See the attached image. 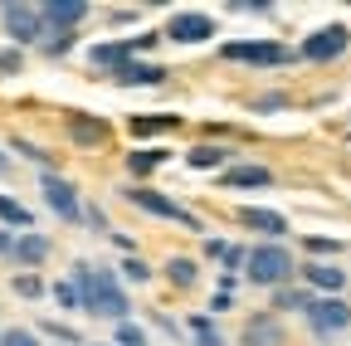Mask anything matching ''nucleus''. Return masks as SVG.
<instances>
[{
  "mask_svg": "<svg viewBox=\"0 0 351 346\" xmlns=\"http://www.w3.org/2000/svg\"><path fill=\"white\" fill-rule=\"evenodd\" d=\"M73 293H78V308L83 312H93V317H112V322H127L132 312V302L117 283V273L108 269H93V264H73Z\"/></svg>",
  "mask_w": 351,
  "mask_h": 346,
  "instance_id": "obj_1",
  "label": "nucleus"
},
{
  "mask_svg": "<svg viewBox=\"0 0 351 346\" xmlns=\"http://www.w3.org/2000/svg\"><path fill=\"white\" fill-rule=\"evenodd\" d=\"M244 273H249V283H258V288H283V283L293 278V254L278 249V244H258V249H249V258H244Z\"/></svg>",
  "mask_w": 351,
  "mask_h": 346,
  "instance_id": "obj_2",
  "label": "nucleus"
},
{
  "mask_svg": "<svg viewBox=\"0 0 351 346\" xmlns=\"http://www.w3.org/2000/svg\"><path fill=\"white\" fill-rule=\"evenodd\" d=\"M39 190H44V205H49L59 220H69V225H78V220H83L78 186H73V181H64L59 171H39Z\"/></svg>",
  "mask_w": 351,
  "mask_h": 346,
  "instance_id": "obj_3",
  "label": "nucleus"
},
{
  "mask_svg": "<svg viewBox=\"0 0 351 346\" xmlns=\"http://www.w3.org/2000/svg\"><path fill=\"white\" fill-rule=\"evenodd\" d=\"M225 59L230 64H254V69H278L293 59V49H283L278 39H234L225 45Z\"/></svg>",
  "mask_w": 351,
  "mask_h": 346,
  "instance_id": "obj_4",
  "label": "nucleus"
},
{
  "mask_svg": "<svg viewBox=\"0 0 351 346\" xmlns=\"http://www.w3.org/2000/svg\"><path fill=\"white\" fill-rule=\"evenodd\" d=\"M0 25H5V34H10V49L44 45V20H39V5H0Z\"/></svg>",
  "mask_w": 351,
  "mask_h": 346,
  "instance_id": "obj_5",
  "label": "nucleus"
},
{
  "mask_svg": "<svg viewBox=\"0 0 351 346\" xmlns=\"http://www.w3.org/2000/svg\"><path fill=\"white\" fill-rule=\"evenodd\" d=\"M132 205H137V210H147V214H156V220H181V225H191L195 234L205 230L200 220H195V214L191 210H181V205H176L171 195H161V190H147V186H132V190H122Z\"/></svg>",
  "mask_w": 351,
  "mask_h": 346,
  "instance_id": "obj_6",
  "label": "nucleus"
},
{
  "mask_svg": "<svg viewBox=\"0 0 351 346\" xmlns=\"http://www.w3.org/2000/svg\"><path fill=\"white\" fill-rule=\"evenodd\" d=\"M302 317H307V327H313L317 336H332V332H346L351 327V308L341 297H313L302 308Z\"/></svg>",
  "mask_w": 351,
  "mask_h": 346,
  "instance_id": "obj_7",
  "label": "nucleus"
},
{
  "mask_svg": "<svg viewBox=\"0 0 351 346\" xmlns=\"http://www.w3.org/2000/svg\"><path fill=\"white\" fill-rule=\"evenodd\" d=\"M351 45V29L346 25H322L302 39V59H313V64H327V59H341Z\"/></svg>",
  "mask_w": 351,
  "mask_h": 346,
  "instance_id": "obj_8",
  "label": "nucleus"
},
{
  "mask_svg": "<svg viewBox=\"0 0 351 346\" xmlns=\"http://www.w3.org/2000/svg\"><path fill=\"white\" fill-rule=\"evenodd\" d=\"M166 39H171V45H210V39H215V20L200 15V10H181V15L166 20Z\"/></svg>",
  "mask_w": 351,
  "mask_h": 346,
  "instance_id": "obj_9",
  "label": "nucleus"
},
{
  "mask_svg": "<svg viewBox=\"0 0 351 346\" xmlns=\"http://www.w3.org/2000/svg\"><path fill=\"white\" fill-rule=\"evenodd\" d=\"M39 20H44V29H59V34H73L83 20H88V0H44L39 5Z\"/></svg>",
  "mask_w": 351,
  "mask_h": 346,
  "instance_id": "obj_10",
  "label": "nucleus"
},
{
  "mask_svg": "<svg viewBox=\"0 0 351 346\" xmlns=\"http://www.w3.org/2000/svg\"><path fill=\"white\" fill-rule=\"evenodd\" d=\"M108 78L117 83V88H161V83H166V69H161V64H147V59H127V64H117Z\"/></svg>",
  "mask_w": 351,
  "mask_h": 346,
  "instance_id": "obj_11",
  "label": "nucleus"
},
{
  "mask_svg": "<svg viewBox=\"0 0 351 346\" xmlns=\"http://www.w3.org/2000/svg\"><path fill=\"white\" fill-rule=\"evenodd\" d=\"M152 39H156V34H132V39H112V45H93V49H88V59H93L98 69H108V73H112V69H117V64H127L132 54H142Z\"/></svg>",
  "mask_w": 351,
  "mask_h": 346,
  "instance_id": "obj_12",
  "label": "nucleus"
},
{
  "mask_svg": "<svg viewBox=\"0 0 351 346\" xmlns=\"http://www.w3.org/2000/svg\"><path fill=\"white\" fill-rule=\"evenodd\" d=\"M239 346H288V332H283L278 312H254L239 332Z\"/></svg>",
  "mask_w": 351,
  "mask_h": 346,
  "instance_id": "obj_13",
  "label": "nucleus"
},
{
  "mask_svg": "<svg viewBox=\"0 0 351 346\" xmlns=\"http://www.w3.org/2000/svg\"><path fill=\"white\" fill-rule=\"evenodd\" d=\"M108 137H112V127H108L103 117H88V112H83V117H78V112L69 117V142H78L83 151H93V147H103Z\"/></svg>",
  "mask_w": 351,
  "mask_h": 346,
  "instance_id": "obj_14",
  "label": "nucleus"
},
{
  "mask_svg": "<svg viewBox=\"0 0 351 346\" xmlns=\"http://www.w3.org/2000/svg\"><path fill=\"white\" fill-rule=\"evenodd\" d=\"M234 220L244 225V230H258V234H269V239H278L283 230H288V220L278 210H263V205H239V214Z\"/></svg>",
  "mask_w": 351,
  "mask_h": 346,
  "instance_id": "obj_15",
  "label": "nucleus"
},
{
  "mask_svg": "<svg viewBox=\"0 0 351 346\" xmlns=\"http://www.w3.org/2000/svg\"><path fill=\"white\" fill-rule=\"evenodd\" d=\"M15 264H25V269H39L44 264V258H49V239H44V234H34V230H25L20 239H15Z\"/></svg>",
  "mask_w": 351,
  "mask_h": 346,
  "instance_id": "obj_16",
  "label": "nucleus"
},
{
  "mask_svg": "<svg viewBox=\"0 0 351 346\" xmlns=\"http://www.w3.org/2000/svg\"><path fill=\"white\" fill-rule=\"evenodd\" d=\"M269 181H274V171H269V166H230V171H225V186H230V190L269 186Z\"/></svg>",
  "mask_w": 351,
  "mask_h": 346,
  "instance_id": "obj_17",
  "label": "nucleus"
},
{
  "mask_svg": "<svg viewBox=\"0 0 351 346\" xmlns=\"http://www.w3.org/2000/svg\"><path fill=\"white\" fill-rule=\"evenodd\" d=\"M302 273H307V283L322 288L327 297H337V293H341V283H346V273H341L337 264H313V269H302Z\"/></svg>",
  "mask_w": 351,
  "mask_h": 346,
  "instance_id": "obj_18",
  "label": "nucleus"
},
{
  "mask_svg": "<svg viewBox=\"0 0 351 346\" xmlns=\"http://www.w3.org/2000/svg\"><path fill=\"white\" fill-rule=\"evenodd\" d=\"M161 166H166V151H161V147H137V151L127 156V171H132V176H152V171H161Z\"/></svg>",
  "mask_w": 351,
  "mask_h": 346,
  "instance_id": "obj_19",
  "label": "nucleus"
},
{
  "mask_svg": "<svg viewBox=\"0 0 351 346\" xmlns=\"http://www.w3.org/2000/svg\"><path fill=\"white\" fill-rule=\"evenodd\" d=\"M230 161V147H191L186 151V166L191 171H215V166H225Z\"/></svg>",
  "mask_w": 351,
  "mask_h": 346,
  "instance_id": "obj_20",
  "label": "nucleus"
},
{
  "mask_svg": "<svg viewBox=\"0 0 351 346\" xmlns=\"http://www.w3.org/2000/svg\"><path fill=\"white\" fill-rule=\"evenodd\" d=\"M0 220L15 225V230H34V214H29L20 200H10V195H0Z\"/></svg>",
  "mask_w": 351,
  "mask_h": 346,
  "instance_id": "obj_21",
  "label": "nucleus"
},
{
  "mask_svg": "<svg viewBox=\"0 0 351 346\" xmlns=\"http://www.w3.org/2000/svg\"><path fill=\"white\" fill-rule=\"evenodd\" d=\"M166 278H171L176 288H195L200 269H195V258H171V264H166Z\"/></svg>",
  "mask_w": 351,
  "mask_h": 346,
  "instance_id": "obj_22",
  "label": "nucleus"
},
{
  "mask_svg": "<svg viewBox=\"0 0 351 346\" xmlns=\"http://www.w3.org/2000/svg\"><path fill=\"white\" fill-rule=\"evenodd\" d=\"M176 122H181L176 112H161V117H132V132H137V137H152V132H171Z\"/></svg>",
  "mask_w": 351,
  "mask_h": 346,
  "instance_id": "obj_23",
  "label": "nucleus"
},
{
  "mask_svg": "<svg viewBox=\"0 0 351 346\" xmlns=\"http://www.w3.org/2000/svg\"><path fill=\"white\" fill-rule=\"evenodd\" d=\"M191 341H195V346H225V336L215 332L210 317H191Z\"/></svg>",
  "mask_w": 351,
  "mask_h": 346,
  "instance_id": "obj_24",
  "label": "nucleus"
},
{
  "mask_svg": "<svg viewBox=\"0 0 351 346\" xmlns=\"http://www.w3.org/2000/svg\"><path fill=\"white\" fill-rule=\"evenodd\" d=\"M307 302H313V297H307V293H298V288H274V308H307Z\"/></svg>",
  "mask_w": 351,
  "mask_h": 346,
  "instance_id": "obj_25",
  "label": "nucleus"
},
{
  "mask_svg": "<svg viewBox=\"0 0 351 346\" xmlns=\"http://www.w3.org/2000/svg\"><path fill=\"white\" fill-rule=\"evenodd\" d=\"M0 346H39V336L29 327H5L0 332Z\"/></svg>",
  "mask_w": 351,
  "mask_h": 346,
  "instance_id": "obj_26",
  "label": "nucleus"
},
{
  "mask_svg": "<svg viewBox=\"0 0 351 346\" xmlns=\"http://www.w3.org/2000/svg\"><path fill=\"white\" fill-rule=\"evenodd\" d=\"M117 346H147V332L132 322H117Z\"/></svg>",
  "mask_w": 351,
  "mask_h": 346,
  "instance_id": "obj_27",
  "label": "nucleus"
},
{
  "mask_svg": "<svg viewBox=\"0 0 351 346\" xmlns=\"http://www.w3.org/2000/svg\"><path fill=\"white\" fill-rule=\"evenodd\" d=\"M15 293H20V297H44V278L20 273V278H15Z\"/></svg>",
  "mask_w": 351,
  "mask_h": 346,
  "instance_id": "obj_28",
  "label": "nucleus"
},
{
  "mask_svg": "<svg viewBox=\"0 0 351 346\" xmlns=\"http://www.w3.org/2000/svg\"><path fill=\"white\" fill-rule=\"evenodd\" d=\"M25 69V54L20 49H0V78H10V73H20Z\"/></svg>",
  "mask_w": 351,
  "mask_h": 346,
  "instance_id": "obj_29",
  "label": "nucleus"
},
{
  "mask_svg": "<svg viewBox=\"0 0 351 346\" xmlns=\"http://www.w3.org/2000/svg\"><path fill=\"white\" fill-rule=\"evenodd\" d=\"M15 151H20L25 161H34V166H44V171H49V156H44V151H39L34 142H25V137H20V142H15Z\"/></svg>",
  "mask_w": 351,
  "mask_h": 346,
  "instance_id": "obj_30",
  "label": "nucleus"
},
{
  "mask_svg": "<svg viewBox=\"0 0 351 346\" xmlns=\"http://www.w3.org/2000/svg\"><path fill=\"white\" fill-rule=\"evenodd\" d=\"M122 273H127L132 283H147V278H152V269L142 264V258H127V264H122Z\"/></svg>",
  "mask_w": 351,
  "mask_h": 346,
  "instance_id": "obj_31",
  "label": "nucleus"
},
{
  "mask_svg": "<svg viewBox=\"0 0 351 346\" xmlns=\"http://www.w3.org/2000/svg\"><path fill=\"white\" fill-rule=\"evenodd\" d=\"M54 297L64 302L69 312H78V293H73V283H59V288H54Z\"/></svg>",
  "mask_w": 351,
  "mask_h": 346,
  "instance_id": "obj_32",
  "label": "nucleus"
},
{
  "mask_svg": "<svg viewBox=\"0 0 351 346\" xmlns=\"http://www.w3.org/2000/svg\"><path fill=\"white\" fill-rule=\"evenodd\" d=\"M307 249L313 254H337V239H307Z\"/></svg>",
  "mask_w": 351,
  "mask_h": 346,
  "instance_id": "obj_33",
  "label": "nucleus"
},
{
  "mask_svg": "<svg viewBox=\"0 0 351 346\" xmlns=\"http://www.w3.org/2000/svg\"><path fill=\"white\" fill-rule=\"evenodd\" d=\"M0 254H15V234H5V230H0Z\"/></svg>",
  "mask_w": 351,
  "mask_h": 346,
  "instance_id": "obj_34",
  "label": "nucleus"
},
{
  "mask_svg": "<svg viewBox=\"0 0 351 346\" xmlns=\"http://www.w3.org/2000/svg\"><path fill=\"white\" fill-rule=\"evenodd\" d=\"M0 176H10V156L5 151H0Z\"/></svg>",
  "mask_w": 351,
  "mask_h": 346,
  "instance_id": "obj_35",
  "label": "nucleus"
}]
</instances>
